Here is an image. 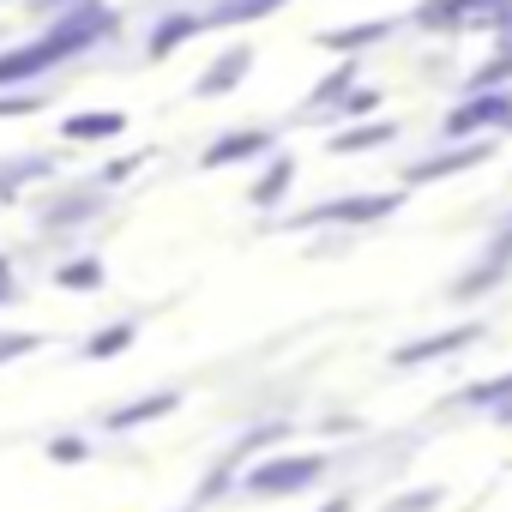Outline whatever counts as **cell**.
I'll use <instances>...</instances> for the list:
<instances>
[{
	"label": "cell",
	"instance_id": "31",
	"mask_svg": "<svg viewBox=\"0 0 512 512\" xmlns=\"http://www.w3.org/2000/svg\"><path fill=\"white\" fill-rule=\"evenodd\" d=\"M500 37H506V43H512V19H506V31H500Z\"/></svg>",
	"mask_w": 512,
	"mask_h": 512
},
{
	"label": "cell",
	"instance_id": "23",
	"mask_svg": "<svg viewBox=\"0 0 512 512\" xmlns=\"http://www.w3.org/2000/svg\"><path fill=\"white\" fill-rule=\"evenodd\" d=\"M145 163H151V151H127V157H115V163H103V169L91 175V187H103V193H109V187H121V181H133V175H139Z\"/></svg>",
	"mask_w": 512,
	"mask_h": 512
},
{
	"label": "cell",
	"instance_id": "15",
	"mask_svg": "<svg viewBox=\"0 0 512 512\" xmlns=\"http://www.w3.org/2000/svg\"><path fill=\"white\" fill-rule=\"evenodd\" d=\"M55 175V157L49 151H19V157H0V199H19L25 187L49 181Z\"/></svg>",
	"mask_w": 512,
	"mask_h": 512
},
{
	"label": "cell",
	"instance_id": "9",
	"mask_svg": "<svg viewBox=\"0 0 512 512\" xmlns=\"http://www.w3.org/2000/svg\"><path fill=\"white\" fill-rule=\"evenodd\" d=\"M506 278H512V260H506V253H494V247H482V253H476V266H470L464 278H452L446 302H452V308H470V302L494 296V290H500Z\"/></svg>",
	"mask_w": 512,
	"mask_h": 512
},
{
	"label": "cell",
	"instance_id": "7",
	"mask_svg": "<svg viewBox=\"0 0 512 512\" xmlns=\"http://www.w3.org/2000/svg\"><path fill=\"white\" fill-rule=\"evenodd\" d=\"M175 410H181V386H157V392H145V398H133V404L103 410L97 428H103V434H133V428L163 422V416H175Z\"/></svg>",
	"mask_w": 512,
	"mask_h": 512
},
{
	"label": "cell",
	"instance_id": "22",
	"mask_svg": "<svg viewBox=\"0 0 512 512\" xmlns=\"http://www.w3.org/2000/svg\"><path fill=\"white\" fill-rule=\"evenodd\" d=\"M374 109H380V91L356 79V85H350V91H344V97H338V103H332L326 115H320V121H368Z\"/></svg>",
	"mask_w": 512,
	"mask_h": 512
},
{
	"label": "cell",
	"instance_id": "6",
	"mask_svg": "<svg viewBox=\"0 0 512 512\" xmlns=\"http://www.w3.org/2000/svg\"><path fill=\"white\" fill-rule=\"evenodd\" d=\"M482 338H488V326H482V320H464V326H452V332H428V338L398 344L386 362H392V368H428V362L458 356V350H470V344H482Z\"/></svg>",
	"mask_w": 512,
	"mask_h": 512
},
{
	"label": "cell",
	"instance_id": "26",
	"mask_svg": "<svg viewBox=\"0 0 512 512\" xmlns=\"http://www.w3.org/2000/svg\"><path fill=\"white\" fill-rule=\"evenodd\" d=\"M43 91L37 85H25V91H0V121H25V115H43Z\"/></svg>",
	"mask_w": 512,
	"mask_h": 512
},
{
	"label": "cell",
	"instance_id": "8",
	"mask_svg": "<svg viewBox=\"0 0 512 512\" xmlns=\"http://www.w3.org/2000/svg\"><path fill=\"white\" fill-rule=\"evenodd\" d=\"M103 205H109V193L85 181V187H73V193H61L55 205H43V217H37V223H43L49 235H73V229H85V223H97V217H103Z\"/></svg>",
	"mask_w": 512,
	"mask_h": 512
},
{
	"label": "cell",
	"instance_id": "12",
	"mask_svg": "<svg viewBox=\"0 0 512 512\" xmlns=\"http://www.w3.org/2000/svg\"><path fill=\"white\" fill-rule=\"evenodd\" d=\"M193 37H205V13L199 7H175V13H163L151 31H145V55L151 61H169L181 43H193Z\"/></svg>",
	"mask_w": 512,
	"mask_h": 512
},
{
	"label": "cell",
	"instance_id": "28",
	"mask_svg": "<svg viewBox=\"0 0 512 512\" xmlns=\"http://www.w3.org/2000/svg\"><path fill=\"white\" fill-rule=\"evenodd\" d=\"M19 302V272H13V253L0 247V308H13Z\"/></svg>",
	"mask_w": 512,
	"mask_h": 512
},
{
	"label": "cell",
	"instance_id": "10",
	"mask_svg": "<svg viewBox=\"0 0 512 512\" xmlns=\"http://www.w3.org/2000/svg\"><path fill=\"white\" fill-rule=\"evenodd\" d=\"M290 193H296V157H290V151L260 157V175L247 181V205H253V211H278Z\"/></svg>",
	"mask_w": 512,
	"mask_h": 512
},
{
	"label": "cell",
	"instance_id": "20",
	"mask_svg": "<svg viewBox=\"0 0 512 512\" xmlns=\"http://www.w3.org/2000/svg\"><path fill=\"white\" fill-rule=\"evenodd\" d=\"M500 404H512V374H500V380H476V386H464V392L446 398V410H500Z\"/></svg>",
	"mask_w": 512,
	"mask_h": 512
},
{
	"label": "cell",
	"instance_id": "25",
	"mask_svg": "<svg viewBox=\"0 0 512 512\" xmlns=\"http://www.w3.org/2000/svg\"><path fill=\"white\" fill-rule=\"evenodd\" d=\"M440 500H446V488H440V482H422V488H410V494H392L380 512H434Z\"/></svg>",
	"mask_w": 512,
	"mask_h": 512
},
{
	"label": "cell",
	"instance_id": "21",
	"mask_svg": "<svg viewBox=\"0 0 512 512\" xmlns=\"http://www.w3.org/2000/svg\"><path fill=\"white\" fill-rule=\"evenodd\" d=\"M506 85H512V43L500 37V49H494L470 79H464V91H506Z\"/></svg>",
	"mask_w": 512,
	"mask_h": 512
},
{
	"label": "cell",
	"instance_id": "18",
	"mask_svg": "<svg viewBox=\"0 0 512 512\" xmlns=\"http://www.w3.org/2000/svg\"><path fill=\"white\" fill-rule=\"evenodd\" d=\"M398 139V121H362V127H338L332 139H326V151L332 157H362V151H374V145H392Z\"/></svg>",
	"mask_w": 512,
	"mask_h": 512
},
{
	"label": "cell",
	"instance_id": "2",
	"mask_svg": "<svg viewBox=\"0 0 512 512\" xmlns=\"http://www.w3.org/2000/svg\"><path fill=\"white\" fill-rule=\"evenodd\" d=\"M404 211V187H374V193H338V199H320L308 211H290L278 229H368V223H386Z\"/></svg>",
	"mask_w": 512,
	"mask_h": 512
},
{
	"label": "cell",
	"instance_id": "11",
	"mask_svg": "<svg viewBox=\"0 0 512 512\" xmlns=\"http://www.w3.org/2000/svg\"><path fill=\"white\" fill-rule=\"evenodd\" d=\"M398 25H404V19L380 13V19H362V25H338V31H320L314 43H320V49H332V55H368V49L392 43V37H398Z\"/></svg>",
	"mask_w": 512,
	"mask_h": 512
},
{
	"label": "cell",
	"instance_id": "30",
	"mask_svg": "<svg viewBox=\"0 0 512 512\" xmlns=\"http://www.w3.org/2000/svg\"><path fill=\"white\" fill-rule=\"evenodd\" d=\"M320 512H356V494H350V488H338V494H326V500H320Z\"/></svg>",
	"mask_w": 512,
	"mask_h": 512
},
{
	"label": "cell",
	"instance_id": "16",
	"mask_svg": "<svg viewBox=\"0 0 512 512\" xmlns=\"http://www.w3.org/2000/svg\"><path fill=\"white\" fill-rule=\"evenodd\" d=\"M133 338H139V320L127 314V320H115V326L85 332V344H79L73 356H79V362H115V356H127V350H133Z\"/></svg>",
	"mask_w": 512,
	"mask_h": 512
},
{
	"label": "cell",
	"instance_id": "32",
	"mask_svg": "<svg viewBox=\"0 0 512 512\" xmlns=\"http://www.w3.org/2000/svg\"><path fill=\"white\" fill-rule=\"evenodd\" d=\"M175 512H199V506H193V500H187V506H175Z\"/></svg>",
	"mask_w": 512,
	"mask_h": 512
},
{
	"label": "cell",
	"instance_id": "29",
	"mask_svg": "<svg viewBox=\"0 0 512 512\" xmlns=\"http://www.w3.org/2000/svg\"><path fill=\"white\" fill-rule=\"evenodd\" d=\"M488 247H494V253H506V260H512V211L500 217V229H494V241H488Z\"/></svg>",
	"mask_w": 512,
	"mask_h": 512
},
{
	"label": "cell",
	"instance_id": "5",
	"mask_svg": "<svg viewBox=\"0 0 512 512\" xmlns=\"http://www.w3.org/2000/svg\"><path fill=\"white\" fill-rule=\"evenodd\" d=\"M278 127H266V121H253V127H229V133H217L205 151H199V169L205 175H217V169H241V163H260V157H272L278 151Z\"/></svg>",
	"mask_w": 512,
	"mask_h": 512
},
{
	"label": "cell",
	"instance_id": "13",
	"mask_svg": "<svg viewBox=\"0 0 512 512\" xmlns=\"http://www.w3.org/2000/svg\"><path fill=\"white\" fill-rule=\"evenodd\" d=\"M247 73H253V43H235V49H223V55H217V61H211V67L193 79V97H199V103H211V97H229V91H235Z\"/></svg>",
	"mask_w": 512,
	"mask_h": 512
},
{
	"label": "cell",
	"instance_id": "4",
	"mask_svg": "<svg viewBox=\"0 0 512 512\" xmlns=\"http://www.w3.org/2000/svg\"><path fill=\"white\" fill-rule=\"evenodd\" d=\"M506 127H512V85L506 91H464L440 115V139H482V133H506Z\"/></svg>",
	"mask_w": 512,
	"mask_h": 512
},
{
	"label": "cell",
	"instance_id": "17",
	"mask_svg": "<svg viewBox=\"0 0 512 512\" xmlns=\"http://www.w3.org/2000/svg\"><path fill=\"white\" fill-rule=\"evenodd\" d=\"M356 79H362V55H338V67H332V73L308 91V109H302V115H308V121H320V115H326V109H332L350 85H356Z\"/></svg>",
	"mask_w": 512,
	"mask_h": 512
},
{
	"label": "cell",
	"instance_id": "14",
	"mask_svg": "<svg viewBox=\"0 0 512 512\" xmlns=\"http://www.w3.org/2000/svg\"><path fill=\"white\" fill-rule=\"evenodd\" d=\"M127 133V109H79L61 121V139L67 145H109Z\"/></svg>",
	"mask_w": 512,
	"mask_h": 512
},
{
	"label": "cell",
	"instance_id": "19",
	"mask_svg": "<svg viewBox=\"0 0 512 512\" xmlns=\"http://www.w3.org/2000/svg\"><path fill=\"white\" fill-rule=\"evenodd\" d=\"M109 272H103V253H79V260H61L55 266V290H73V296H91L103 290Z\"/></svg>",
	"mask_w": 512,
	"mask_h": 512
},
{
	"label": "cell",
	"instance_id": "3",
	"mask_svg": "<svg viewBox=\"0 0 512 512\" xmlns=\"http://www.w3.org/2000/svg\"><path fill=\"white\" fill-rule=\"evenodd\" d=\"M494 151H500V133H482V139H434V151H422V157H410L404 169H398V187L410 193V187H434V181H452V175H470V169H482V163H494Z\"/></svg>",
	"mask_w": 512,
	"mask_h": 512
},
{
	"label": "cell",
	"instance_id": "27",
	"mask_svg": "<svg viewBox=\"0 0 512 512\" xmlns=\"http://www.w3.org/2000/svg\"><path fill=\"white\" fill-rule=\"evenodd\" d=\"M43 350V332H0V368L7 362H25V356H37Z\"/></svg>",
	"mask_w": 512,
	"mask_h": 512
},
{
	"label": "cell",
	"instance_id": "24",
	"mask_svg": "<svg viewBox=\"0 0 512 512\" xmlns=\"http://www.w3.org/2000/svg\"><path fill=\"white\" fill-rule=\"evenodd\" d=\"M43 452H49V464H85V458H91L97 446H91V434H79V428H67V434H55V440H49Z\"/></svg>",
	"mask_w": 512,
	"mask_h": 512
},
{
	"label": "cell",
	"instance_id": "1",
	"mask_svg": "<svg viewBox=\"0 0 512 512\" xmlns=\"http://www.w3.org/2000/svg\"><path fill=\"white\" fill-rule=\"evenodd\" d=\"M332 470V452H272L260 464H241L235 488L247 500H290V494H314Z\"/></svg>",
	"mask_w": 512,
	"mask_h": 512
}]
</instances>
